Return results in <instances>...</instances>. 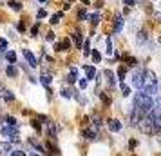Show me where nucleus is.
<instances>
[{
  "instance_id": "17",
  "label": "nucleus",
  "mask_w": 161,
  "mask_h": 156,
  "mask_svg": "<svg viewBox=\"0 0 161 156\" xmlns=\"http://www.w3.org/2000/svg\"><path fill=\"white\" fill-rule=\"evenodd\" d=\"M6 58H7V62L15 64V62H16V53H15V51H9V53H6Z\"/></svg>"
},
{
  "instance_id": "40",
  "label": "nucleus",
  "mask_w": 161,
  "mask_h": 156,
  "mask_svg": "<svg viewBox=\"0 0 161 156\" xmlns=\"http://www.w3.org/2000/svg\"><path fill=\"white\" fill-rule=\"evenodd\" d=\"M47 40H55V33H52V31H51V33H47Z\"/></svg>"
},
{
  "instance_id": "22",
  "label": "nucleus",
  "mask_w": 161,
  "mask_h": 156,
  "mask_svg": "<svg viewBox=\"0 0 161 156\" xmlns=\"http://www.w3.org/2000/svg\"><path fill=\"white\" fill-rule=\"evenodd\" d=\"M4 100L6 102H13L15 100V95H13L11 91H4Z\"/></svg>"
},
{
  "instance_id": "29",
  "label": "nucleus",
  "mask_w": 161,
  "mask_h": 156,
  "mask_svg": "<svg viewBox=\"0 0 161 156\" xmlns=\"http://www.w3.org/2000/svg\"><path fill=\"white\" fill-rule=\"evenodd\" d=\"M78 18H80V20H87V13H85L83 9H80V13H78Z\"/></svg>"
},
{
  "instance_id": "5",
  "label": "nucleus",
  "mask_w": 161,
  "mask_h": 156,
  "mask_svg": "<svg viewBox=\"0 0 161 156\" xmlns=\"http://www.w3.org/2000/svg\"><path fill=\"white\" fill-rule=\"evenodd\" d=\"M24 56H26V60L29 62V66H31V67H36V66H38V62H36V58H35V55H33V53H31V51H29V49H24Z\"/></svg>"
},
{
  "instance_id": "32",
  "label": "nucleus",
  "mask_w": 161,
  "mask_h": 156,
  "mask_svg": "<svg viewBox=\"0 0 161 156\" xmlns=\"http://www.w3.org/2000/svg\"><path fill=\"white\" fill-rule=\"evenodd\" d=\"M36 16H38V18H45V16H47V11H45V9H40Z\"/></svg>"
},
{
  "instance_id": "44",
  "label": "nucleus",
  "mask_w": 161,
  "mask_h": 156,
  "mask_svg": "<svg viewBox=\"0 0 161 156\" xmlns=\"http://www.w3.org/2000/svg\"><path fill=\"white\" fill-rule=\"evenodd\" d=\"M83 4H89V0H83Z\"/></svg>"
},
{
  "instance_id": "10",
  "label": "nucleus",
  "mask_w": 161,
  "mask_h": 156,
  "mask_svg": "<svg viewBox=\"0 0 161 156\" xmlns=\"http://www.w3.org/2000/svg\"><path fill=\"white\" fill-rule=\"evenodd\" d=\"M103 76L107 78V82H109V85H114V84H116V82H114V73H112V71H109V69H107V71H103Z\"/></svg>"
},
{
  "instance_id": "47",
  "label": "nucleus",
  "mask_w": 161,
  "mask_h": 156,
  "mask_svg": "<svg viewBox=\"0 0 161 156\" xmlns=\"http://www.w3.org/2000/svg\"><path fill=\"white\" fill-rule=\"evenodd\" d=\"M159 42H161V38H159Z\"/></svg>"
},
{
  "instance_id": "30",
  "label": "nucleus",
  "mask_w": 161,
  "mask_h": 156,
  "mask_svg": "<svg viewBox=\"0 0 161 156\" xmlns=\"http://www.w3.org/2000/svg\"><path fill=\"white\" fill-rule=\"evenodd\" d=\"M87 84H89V82H87V80H85V78H82V80L78 82V85H80L82 89H85V87H87Z\"/></svg>"
},
{
  "instance_id": "24",
  "label": "nucleus",
  "mask_w": 161,
  "mask_h": 156,
  "mask_svg": "<svg viewBox=\"0 0 161 156\" xmlns=\"http://www.w3.org/2000/svg\"><path fill=\"white\" fill-rule=\"evenodd\" d=\"M120 87H121V93H123L125 96H127V95H131V87H128V85H125V84H120Z\"/></svg>"
},
{
  "instance_id": "19",
  "label": "nucleus",
  "mask_w": 161,
  "mask_h": 156,
  "mask_svg": "<svg viewBox=\"0 0 161 156\" xmlns=\"http://www.w3.org/2000/svg\"><path fill=\"white\" fill-rule=\"evenodd\" d=\"M72 40L76 42V46H78V47L82 46V35L78 33V31H74V33H72Z\"/></svg>"
},
{
  "instance_id": "27",
  "label": "nucleus",
  "mask_w": 161,
  "mask_h": 156,
  "mask_svg": "<svg viewBox=\"0 0 161 156\" xmlns=\"http://www.w3.org/2000/svg\"><path fill=\"white\" fill-rule=\"evenodd\" d=\"M6 122H7V125H16V120L13 116H6Z\"/></svg>"
},
{
  "instance_id": "13",
  "label": "nucleus",
  "mask_w": 161,
  "mask_h": 156,
  "mask_svg": "<svg viewBox=\"0 0 161 156\" xmlns=\"http://www.w3.org/2000/svg\"><path fill=\"white\" fill-rule=\"evenodd\" d=\"M96 129H98V127H92V129H89V131H85L83 136L89 138V140H94V138H96Z\"/></svg>"
},
{
  "instance_id": "25",
  "label": "nucleus",
  "mask_w": 161,
  "mask_h": 156,
  "mask_svg": "<svg viewBox=\"0 0 161 156\" xmlns=\"http://www.w3.org/2000/svg\"><path fill=\"white\" fill-rule=\"evenodd\" d=\"M29 143H31V145H35V149H36V151H40V152H45V151H44V147H42V145H38L35 140H29Z\"/></svg>"
},
{
  "instance_id": "20",
  "label": "nucleus",
  "mask_w": 161,
  "mask_h": 156,
  "mask_svg": "<svg viewBox=\"0 0 161 156\" xmlns=\"http://www.w3.org/2000/svg\"><path fill=\"white\" fill-rule=\"evenodd\" d=\"M100 20H101L100 13H94V15L91 16V24H92V26H98V24H100Z\"/></svg>"
},
{
  "instance_id": "41",
  "label": "nucleus",
  "mask_w": 161,
  "mask_h": 156,
  "mask_svg": "<svg viewBox=\"0 0 161 156\" xmlns=\"http://www.w3.org/2000/svg\"><path fill=\"white\" fill-rule=\"evenodd\" d=\"M125 6H134V0H123Z\"/></svg>"
},
{
  "instance_id": "15",
  "label": "nucleus",
  "mask_w": 161,
  "mask_h": 156,
  "mask_svg": "<svg viewBox=\"0 0 161 156\" xmlns=\"http://www.w3.org/2000/svg\"><path fill=\"white\" fill-rule=\"evenodd\" d=\"M85 73H87V78H89V80H92V78L96 76V69H94L92 66H87V67H85Z\"/></svg>"
},
{
  "instance_id": "33",
  "label": "nucleus",
  "mask_w": 161,
  "mask_h": 156,
  "mask_svg": "<svg viewBox=\"0 0 161 156\" xmlns=\"http://www.w3.org/2000/svg\"><path fill=\"white\" fill-rule=\"evenodd\" d=\"M62 46H63V51H67V49L71 47V42H69V40H63V42H62Z\"/></svg>"
},
{
  "instance_id": "21",
  "label": "nucleus",
  "mask_w": 161,
  "mask_h": 156,
  "mask_svg": "<svg viewBox=\"0 0 161 156\" xmlns=\"http://www.w3.org/2000/svg\"><path fill=\"white\" fill-rule=\"evenodd\" d=\"M9 7L15 9V11H20V9H22V4L16 2V0H11V2H9Z\"/></svg>"
},
{
  "instance_id": "18",
  "label": "nucleus",
  "mask_w": 161,
  "mask_h": 156,
  "mask_svg": "<svg viewBox=\"0 0 161 156\" xmlns=\"http://www.w3.org/2000/svg\"><path fill=\"white\" fill-rule=\"evenodd\" d=\"M91 55H92V60L98 64V62L101 60V55H100V51H96V49H91Z\"/></svg>"
},
{
  "instance_id": "34",
  "label": "nucleus",
  "mask_w": 161,
  "mask_h": 156,
  "mask_svg": "<svg viewBox=\"0 0 161 156\" xmlns=\"http://www.w3.org/2000/svg\"><path fill=\"white\" fill-rule=\"evenodd\" d=\"M100 96H101V100H105V103H111V98H109V96H107V95H103V93H101V95H100Z\"/></svg>"
},
{
  "instance_id": "6",
  "label": "nucleus",
  "mask_w": 161,
  "mask_h": 156,
  "mask_svg": "<svg viewBox=\"0 0 161 156\" xmlns=\"http://www.w3.org/2000/svg\"><path fill=\"white\" fill-rule=\"evenodd\" d=\"M141 78H143V71H136L134 75H132V84L141 91Z\"/></svg>"
},
{
  "instance_id": "45",
  "label": "nucleus",
  "mask_w": 161,
  "mask_h": 156,
  "mask_svg": "<svg viewBox=\"0 0 161 156\" xmlns=\"http://www.w3.org/2000/svg\"><path fill=\"white\" fill-rule=\"evenodd\" d=\"M31 156H38V154H31Z\"/></svg>"
},
{
  "instance_id": "26",
  "label": "nucleus",
  "mask_w": 161,
  "mask_h": 156,
  "mask_svg": "<svg viewBox=\"0 0 161 156\" xmlns=\"http://www.w3.org/2000/svg\"><path fill=\"white\" fill-rule=\"evenodd\" d=\"M107 55H112V42H111V38H107Z\"/></svg>"
},
{
  "instance_id": "4",
  "label": "nucleus",
  "mask_w": 161,
  "mask_h": 156,
  "mask_svg": "<svg viewBox=\"0 0 161 156\" xmlns=\"http://www.w3.org/2000/svg\"><path fill=\"white\" fill-rule=\"evenodd\" d=\"M150 118L154 122V129L156 132L161 131V109H152V114H150Z\"/></svg>"
},
{
  "instance_id": "1",
  "label": "nucleus",
  "mask_w": 161,
  "mask_h": 156,
  "mask_svg": "<svg viewBox=\"0 0 161 156\" xmlns=\"http://www.w3.org/2000/svg\"><path fill=\"white\" fill-rule=\"evenodd\" d=\"M154 109V100L150 98V95H147V93L139 91L134 95V111L141 113L143 116H147L148 113H152Z\"/></svg>"
},
{
  "instance_id": "3",
  "label": "nucleus",
  "mask_w": 161,
  "mask_h": 156,
  "mask_svg": "<svg viewBox=\"0 0 161 156\" xmlns=\"http://www.w3.org/2000/svg\"><path fill=\"white\" fill-rule=\"evenodd\" d=\"M138 127H139V131H141L143 134H154V132H156L154 122H152V118H150V114H147V116H143L141 120H139Z\"/></svg>"
},
{
  "instance_id": "28",
  "label": "nucleus",
  "mask_w": 161,
  "mask_h": 156,
  "mask_svg": "<svg viewBox=\"0 0 161 156\" xmlns=\"http://www.w3.org/2000/svg\"><path fill=\"white\" fill-rule=\"evenodd\" d=\"M83 47H85V55L89 56V53H91V42H89V40H87V42L83 44Z\"/></svg>"
},
{
  "instance_id": "2",
  "label": "nucleus",
  "mask_w": 161,
  "mask_h": 156,
  "mask_svg": "<svg viewBox=\"0 0 161 156\" xmlns=\"http://www.w3.org/2000/svg\"><path fill=\"white\" fill-rule=\"evenodd\" d=\"M141 91L147 95H156L157 93V78L152 71H143V78H141Z\"/></svg>"
},
{
  "instance_id": "42",
  "label": "nucleus",
  "mask_w": 161,
  "mask_h": 156,
  "mask_svg": "<svg viewBox=\"0 0 161 156\" xmlns=\"http://www.w3.org/2000/svg\"><path fill=\"white\" fill-rule=\"evenodd\" d=\"M33 125H35V129H36V131H40V129H42V127H40V123H38V122H33Z\"/></svg>"
},
{
  "instance_id": "11",
  "label": "nucleus",
  "mask_w": 161,
  "mask_h": 156,
  "mask_svg": "<svg viewBox=\"0 0 161 156\" xmlns=\"http://www.w3.org/2000/svg\"><path fill=\"white\" fill-rule=\"evenodd\" d=\"M123 29V16H116V22H114V31L116 33H120Z\"/></svg>"
},
{
  "instance_id": "8",
  "label": "nucleus",
  "mask_w": 161,
  "mask_h": 156,
  "mask_svg": "<svg viewBox=\"0 0 161 156\" xmlns=\"http://www.w3.org/2000/svg\"><path fill=\"white\" fill-rule=\"evenodd\" d=\"M109 129L112 131V132H118L121 129V123L118 122V120H109Z\"/></svg>"
},
{
  "instance_id": "36",
  "label": "nucleus",
  "mask_w": 161,
  "mask_h": 156,
  "mask_svg": "<svg viewBox=\"0 0 161 156\" xmlns=\"http://www.w3.org/2000/svg\"><path fill=\"white\" fill-rule=\"evenodd\" d=\"M36 33H38V24H36V26H33V29H31V35H33V36H35Z\"/></svg>"
},
{
  "instance_id": "23",
  "label": "nucleus",
  "mask_w": 161,
  "mask_h": 156,
  "mask_svg": "<svg viewBox=\"0 0 161 156\" xmlns=\"http://www.w3.org/2000/svg\"><path fill=\"white\" fill-rule=\"evenodd\" d=\"M62 13H56V15H52V18H51V24H58L60 22V20H62Z\"/></svg>"
},
{
  "instance_id": "16",
  "label": "nucleus",
  "mask_w": 161,
  "mask_h": 156,
  "mask_svg": "<svg viewBox=\"0 0 161 156\" xmlns=\"http://www.w3.org/2000/svg\"><path fill=\"white\" fill-rule=\"evenodd\" d=\"M6 73H7V76H18V69L15 66H7Z\"/></svg>"
},
{
  "instance_id": "43",
  "label": "nucleus",
  "mask_w": 161,
  "mask_h": 156,
  "mask_svg": "<svg viewBox=\"0 0 161 156\" xmlns=\"http://www.w3.org/2000/svg\"><path fill=\"white\" fill-rule=\"evenodd\" d=\"M62 95L65 96V98H69V96H71V93H69V91H62Z\"/></svg>"
},
{
  "instance_id": "35",
  "label": "nucleus",
  "mask_w": 161,
  "mask_h": 156,
  "mask_svg": "<svg viewBox=\"0 0 161 156\" xmlns=\"http://www.w3.org/2000/svg\"><path fill=\"white\" fill-rule=\"evenodd\" d=\"M11 156H26V154H24L22 151H13V152H11Z\"/></svg>"
},
{
  "instance_id": "37",
  "label": "nucleus",
  "mask_w": 161,
  "mask_h": 156,
  "mask_svg": "<svg viewBox=\"0 0 161 156\" xmlns=\"http://www.w3.org/2000/svg\"><path fill=\"white\" fill-rule=\"evenodd\" d=\"M55 51H63V46L58 42V44H55Z\"/></svg>"
},
{
  "instance_id": "38",
  "label": "nucleus",
  "mask_w": 161,
  "mask_h": 156,
  "mask_svg": "<svg viewBox=\"0 0 161 156\" xmlns=\"http://www.w3.org/2000/svg\"><path fill=\"white\" fill-rule=\"evenodd\" d=\"M18 31H26V24L24 22H18Z\"/></svg>"
},
{
  "instance_id": "14",
  "label": "nucleus",
  "mask_w": 161,
  "mask_h": 156,
  "mask_svg": "<svg viewBox=\"0 0 161 156\" xmlns=\"http://www.w3.org/2000/svg\"><path fill=\"white\" fill-rule=\"evenodd\" d=\"M9 149H11V143H7V142H4V143H0V154H7L9 152Z\"/></svg>"
},
{
  "instance_id": "46",
  "label": "nucleus",
  "mask_w": 161,
  "mask_h": 156,
  "mask_svg": "<svg viewBox=\"0 0 161 156\" xmlns=\"http://www.w3.org/2000/svg\"><path fill=\"white\" fill-rule=\"evenodd\" d=\"M40 2H45V0H40Z\"/></svg>"
},
{
  "instance_id": "39",
  "label": "nucleus",
  "mask_w": 161,
  "mask_h": 156,
  "mask_svg": "<svg viewBox=\"0 0 161 156\" xmlns=\"http://www.w3.org/2000/svg\"><path fill=\"white\" fill-rule=\"evenodd\" d=\"M128 60V66H136V58H127Z\"/></svg>"
},
{
  "instance_id": "7",
  "label": "nucleus",
  "mask_w": 161,
  "mask_h": 156,
  "mask_svg": "<svg viewBox=\"0 0 161 156\" xmlns=\"http://www.w3.org/2000/svg\"><path fill=\"white\" fill-rule=\"evenodd\" d=\"M45 123H47V127H49V134H51L52 138H56L58 131H56V125H55V122H52V120H47Z\"/></svg>"
},
{
  "instance_id": "9",
  "label": "nucleus",
  "mask_w": 161,
  "mask_h": 156,
  "mask_svg": "<svg viewBox=\"0 0 161 156\" xmlns=\"http://www.w3.org/2000/svg\"><path fill=\"white\" fill-rule=\"evenodd\" d=\"M125 75H127V67L125 66H120V67H118V80H120V84H123Z\"/></svg>"
},
{
  "instance_id": "12",
  "label": "nucleus",
  "mask_w": 161,
  "mask_h": 156,
  "mask_svg": "<svg viewBox=\"0 0 161 156\" xmlns=\"http://www.w3.org/2000/svg\"><path fill=\"white\" fill-rule=\"evenodd\" d=\"M40 82H42V85H51V82H52V78H51V75H45V73H44V75H42L40 76Z\"/></svg>"
},
{
  "instance_id": "31",
  "label": "nucleus",
  "mask_w": 161,
  "mask_h": 156,
  "mask_svg": "<svg viewBox=\"0 0 161 156\" xmlns=\"http://www.w3.org/2000/svg\"><path fill=\"white\" fill-rule=\"evenodd\" d=\"M6 47H7V42L4 38H0V51H6Z\"/></svg>"
}]
</instances>
